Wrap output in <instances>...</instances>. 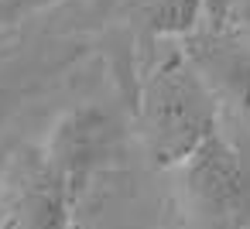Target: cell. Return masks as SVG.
<instances>
[{"label":"cell","mask_w":250,"mask_h":229,"mask_svg":"<svg viewBox=\"0 0 250 229\" xmlns=\"http://www.w3.org/2000/svg\"><path fill=\"white\" fill-rule=\"evenodd\" d=\"M209 82L185 58L165 62L141 89L144 147L161 168H182L209 137L219 134V110Z\"/></svg>","instance_id":"obj_1"},{"label":"cell","mask_w":250,"mask_h":229,"mask_svg":"<svg viewBox=\"0 0 250 229\" xmlns=\"http://www.w3.org/2000/svg\"><path fill=\"white\" fill-rule=\"evenodd\" d=\"M178 191L195 229H250V174L223 134L178 168Z\"/></svg>","instance_id":"obj_2"},{"label":"cell","mask_w":250,"mask_h":229,"mask_svg":"<svg viewBox=\"0 0 250 229\" xmlns=\"http://www.w3.org/2000/svg\"><path fill=\"white\" fill-rule=\"evenodd\" d=\"M120 144H124L120 120L106 106L86 103L55 120L42 151H45L52 171L59 174L62 188L69 191L72 205H79V198L86 195L93 178L113 164V157L120 154Z\"/></svg>","instance_id":"obj_3"},{"label":"cell","mask_w":250,"mask_h":229,"mask_svg":"<svg viewBox=\"0 0 250 229\" xmlns=\"http://www.w3.org/2000/svg\"><path fill=\"white\" fill-rule=\"evenodd\" d=\"M72 209L42 147L11 157L0 181V229H69Z\"/></svg>","instance_id":"obj_4"},{"label":"cell","mask_w":250,"mask_h":229,"mask_svg":"<svg viewBox=\"0 0 250 229\" xmlns=\"http://www.w3.org/2000/svg\"><path fill=\"white\" fill-rule=\"evenodd\" d=\"M192 65L209 82L212 96L250 123V48L223 35H206L192 48Z\"/></svg>","instance_id":"obj_5"},{"label":"cell","mask_w":250,"mask_h":229,"mask_svg":"<svg viewBox=\"0 0 250 229\" xmlns=\"http://www.w3.org/2000/svg\"><path fill=\"white\" fill-rule=\"evenodd\" d=\"M52 4H59V0H0V31L14 28L18 21H24V18L45 11Z\"/></svg>","instance_id":"obj_6"}]
</instances>
